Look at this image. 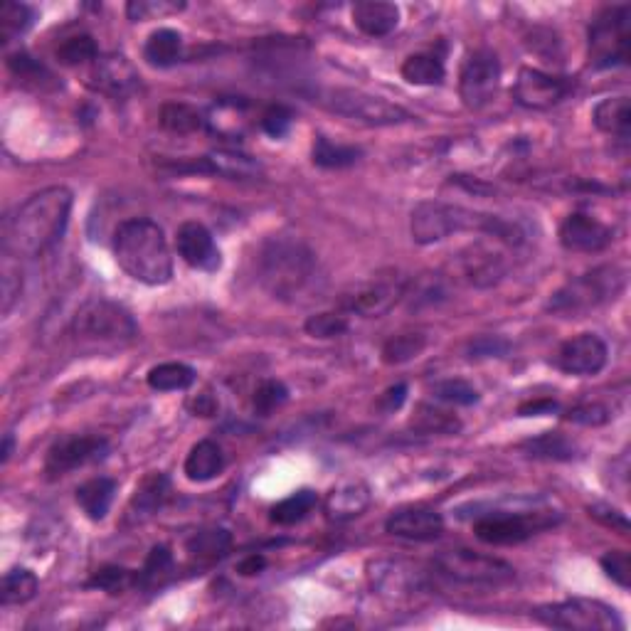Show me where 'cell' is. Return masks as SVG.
<instances>
[{"label":"cell","instance_id":"cell-54","mask_svg":"<svg viewBox=\"0 0 631 631\" xmlns=\"http://www.w3.org/2000/svg\"><path fill=\"white\" fill-rule=\"evenodd\" d=\"M291 121H294V114H291L286 106H281V104L269 106V109L262 114V129H264V134H269L272 139H281V136L289 134Z\"/></svg>","mask_w":631,"mask_h":631},{"label":"cell","instance_id":"cell-13","mask_svg":"<svg viewBox=\"0 0 631 631\" xmlns=\"http://www.w3.org/2000/svg\"><path fill=\"white\" fill-rule=\"evenodd\" d=\"M106 454H109V442L104 437H89V434L62 437L47 452L45 474L47 479H60V476L70 474V471L79 469V466L102 461Z\"/></svg>","mask_w":631,"mask_h":631},{"label":"cell","instance_id":"cell-15","mask_svg":"<svg viewBox=\"0 0 631 631\" xmlns=\"http://www.w3.org/2000/svg\"><path fill=\"white\" fill-rule=\"evenodd\" d=\"M139 72L119 52L102 55L92 62V70L87 74V84L94 92L104 94L109 99H126L139 89Z\"/></svg>","mask_w":631,"mask_h":631},{"label":"cell","instance_id":"cell-47","mask_svg":"<svg viewBox=\"0 0 631 631\" xmlns=\"http://www.w3.org/2000/svg\"><path fill=\"white\" fill-rule=\"evenodd\" d=\"M434 397L442 402H449V405H476L479 402V390H476L474 385H469L466 380H442V383H437L432 387Z\"/></svg>","mask_w":631,"mask_h":631},{"label":"cell","instance_id":"cell-31","mask_svg":"<svg viewBox=\"0 0 631 631\" xmlns=\"http://www.w3.org/2000/svg\"><path fill=\"white\" fill-rule=\"evenodd\" d=\"M402 77L405 82L415 84V87H437V84L444 82L447 77V70H444V62L439 60L432 52H417V55H410L405 62H402Z\"/></svg>","mask_w":631,"mask_h":631},{"label":"cell","instance_id":"cell-51","mask_svg":"<svg viewBox=\"0 0 631 631\" xmlns=\"http://www.w3.org/2000/svg\"><path fill=\"white\" fill-rule=\"evenodd\" d=\"M565 420L582 424V427H602V424L612 420V415H609L607 407L599 405V402H585V405H577L572 407V410H567Z\"/></svg>","mask_w":631,"mask_h":631},{"label":"cell","instance_id":"cell-27","mask_svg":"<svg viewBox=\"0 0 631 631\" xmlns=\"http://www.w3.org/2000/svg\"><path fill=\"white\" fill-rule=\"evenodd\" d=\"M592 121L599 131L617 139L627 141L631 134V102L629 97H609L602 99L592 109Z\"/></svg>","mask_w":631,"mask_h":631},{"label":"cell","instance_id":"cell-46","mask_svg":"<svg viewBox=\"0 0 631 631\" xmlns=\"http://www.w3.org/2000/svg\"><path fill=\"white\" fill-rule=\"evenodd\" d=\"M289 400V390L281 380H264L262 385L254 390L252 395V407L259 417H269L277 407L284 405Z\"/></svg>","mask_w":631,"mask_h":631},{"label":"cell","instance_id":"cell-41","mask_svg":"<svg viewBox=\"0 0 631 631\" xmlns=\"http://www.w3.org/2000/svg\"><path fill=\"white\" fill-rule=\"evenodd\" d=\"M412 427L417 432L424 434H456L461 429V422L456 420L449 412L439 410V407L432 405H420L415 410V417H412Z\"/></svg>","mask_w":631,"mask_h":631},{"label":"cell","instance_id":"cell-8","mask_svg":"<svg viewBox=\"0 0 631 631\" xmlns=\"http://www.w3.org/2000/svg\"><path fill=\"white\" fill-rule=\"evenodd\" d=\"M318 102L333 114L346 116L348 121H358L365 126H397L412 119L410 111L402 109L400 104L387 102V99L375 97V94L363 92V89H326Z\"/></svg>","mask_w":631,"mask_h":631},{"label":"cell","instance_id":"cell-6","mask_svg":"<svg viewBox=\"0 0 631 631\" xmlns=\"http://www.w3.org/2000/svg\"><path fill=\"white\" fill-rule=\"evenodd\" d=\"M72 333L79 341L124 346L139 336V326L124 306L109 299H89L74 314Z\"/></svg>","mask_w":631,"mask_h":631},{"label":"cell","instance_id":"cell-26","mask_svg":"<svg viewBox=\"0 0 631 631\" xmlns=\"http://www.w3.org/2000/svg\"><path fill=\"white\" fill-rule=\"evenodd\" d=\"M461 267H464V277L476 286H493L506 274V262H503L501 254L481 245L471 247L469 257H461Z\"/></svg>","mask_w":631,"mask_h":631},{"label":"cell","instance_id":"cell-5","mask_svg":"<svg viewBox=\"0 0 631 631\" xmlns=\"http://www.w3.org/2000/svg\"><path fill=\"white\" fill-rule=\"evenodd\" d=\"M627 286V272L617 264L597 267L582 277L570 279L550 299L548 309L560 316H582L597 306L614 301Z\"/></svg>","mask_w":631,"mask_h":631},{"label":"cell","instance_id":"cell-40","mask_svg":"<svg viewBox=\"0 0 631 631\" xmlns=\"http://www.w3.org/2000/svg\"><path fill=\"white\" fill-rule=\"evenodd\" d=\"M173 572V553L166 545H156V548L148 553L146 562L139 572H136V585L141 587H156L166 580Z\"/></svg>","mask_w":631,"mask_h":631},{"label":"cell","instance_id":"cell-18","mask_svg":"<svg viewBox=\"0 0 631 631\" xmlns=\"http://www.w3.org/2000/svg\"><path fill=\"white\" fill-rule=\"evenodd\" d=\"M368 580L370 587L387 599H407L422 590V572L405 560L368 562Z\"/></svg>","mask_w":631,"mask_h":631},{"label":"cell","instance_id":"cell-49","mask_svg":"<svg viewBox=\"0 0 631 631\" xmlns=\"http://www.w3.org/2000/svg\"><path fill=\"white\" fill-rule=\"evenodd\" d=\"M0 286H3V316H8L10 311H13L15 301L20 299V291H23V277H20V269L15 267L10 254H5L3 279H0Z\"/></svg>","mask_w":631,"mask_h":631},{"label":"cell","instance_id":"cell-14","mask_svg":"<svg viewBox=\"0 0 631 631\" xmlns=\"http://www.w3.org/2000/svg\"><path fill=\"white\" fill-rule=\"evenodd\" d=\"M572 87L575 84H572L570 77H558V74H548L543 70H535V67H523L518 72L513 97L526 109L545 111L558 106L562 99H567Z\"/></svg>","mask_w":631,"mask_h":631},{"label":"cell","instance_id":"cell-58","mask_svg":"<svg viewBox=\"0 0 631 631\" xmlns=\"http://www.w3.org/2000/svg\"><path fill=\"white\" fill-rule=\"evenodd\" d=\"M190 410L200 417H212L217 412V400L205 392V395H198L193 402H190Z\"/></svg>","mask_w":631,"mask_h":631},{"label":"cell","instance_id":"cell-53","mask_svg":"<svg viewBox=\"0 0 631 631\" xmlns=\"http://www.w3.org/2000/svg\"><path fill=\"white\" fill-rule=\"evenodd\" d=\"M511 351V343L501 336H479L469 343V358L484 360V358H503Z\"/></svg>","mask_w":631,"mask_h":631},{"label":"cell","instance_id":"cell-59","mask_svg":"<svg viewBox=\"0 0 631 631\" xmlns=\"http://www.w3.org/2000/svg\"><path fill=\"white\" fill-rule=\"evenodd\" d=\"M267 567V560H264V555H247L245 560L237 565V572L245 577H252V575H259V572Z\"/></svg>","mask_w":631,"mask_h":631},{"label":"cell","instance_id":"cell-7","mask_svg":"<svg viewBox=\"0 0 631 631\" xmlns=\"http://www.w3.org/2000/svg\"><path fill=\"white\" fill-rule=\"evenodd\" d=\"M631 45V5H612L590 25V67L612 70L627 65Z\"/></svg>","mask_w":631,"mask_h":631},{"label":"cell","instance_id":"cell-60","mask_svg":"<svg viewBox=\"0 0 631 631\" xmlns=\"http://www.w3.org/2000/svg\"><path fill=\"white\" fill-rule=\"evenodd\" d=\"M10 452H13V434H5V444H3V464L10 459Z\"/></svg>","mask_w":631,"mask_h":631},{"label":"cell","instance_id":"cell-24","mask_svg":"<svg viewBox=\"0 0 631 631\" xmlns=\"http://www.w3.org/2000/svg\"><path fill=\"white\" fill-rule=\"evenodd\" d=\"M222 469H225V454H222L220 444L210 442V439H203V442L195 444L188 452V456H185L183 464V474L188 476V481H193V484L212 481L215 476L222 474Z\"/></svg>","mask_w":631,"mask_h":631},{"label":"cell","instance_id":"cell-2","mask_svg":"<svg viewBox=\"0 0 631 631\" xmlns=\"http://www.w3.org/2000/svg\"><path fill=\"white\" fill-rule=\"evenodd\" d=\"M410 232L412 240L424 247L437 245V242L452 235H461V232H479V235L491 237V240L503 242L508 247H518L526 240L516 222L489 215V212L469 210L464 205L439 203V200H424L412 210Z\"/></svg>","mask_w":631,"mask_h":631},{"label":"cell","instance_id":"cell-36","mask_svg":"<svg viewBox=\"0 0 631 631\" xmlns=\"http://www.w3.org/2000/svg\"><path fill=\"white\" fill-rule=\"evenodd\" d=\"M316 503L318 496L314 491L301 489L291 493V496H286L284 501H279L277 506L272 508V513H269V518H272V523H277V526H296V523H301L311 511H314Z\"/></svg>","mask_w":631,"mask_h":631},{"label":"cell","instance_id":"cell-45","mask_svg":"<svg viewBox=\"0 0 631 631\" xmlns=\"http://www.w3.org/2000/svg\"><path fill=\"white\" fill-rule=\"evenodd\" d=\"M185 8V3H176V0H131L126 5V15L134 23H143V20H156L166 18V15H176Z\"/></svg>","mask_w":631,"mask_h":631},{"label":"cell","instance_id":"cell-23","mask_svg":"<svg viewBox=\"0 0 631 631\" xmlns=\"http://www.w3.org/2000/svg\"><path fill=\"white\" fill-rule=\"evenodd\" d=\"M370 506V489L363 481H343L326 498V516L331 521H353Z\"/></svg>","mask_w":631,"mask_h":631},{"label":"cell","instance_id":"cell-16","mask_svg":"<svg viewBox=\"0 0 631 631\" xmlns=\"http://www.w3.org/2000/svg\"><path fill=\"white\" fill-rule=\"evenodd\" d=\"M607 358L609 351L602 338L595 336V333H580V336L562 343L558 355H555V365L567 375L590 378V375L602 373Z\"/></svg>","mask_w":631,"mask_h":631},{"label":"cell","instance_id":"cell-44","mask_svg":"<svg viewBox=\"0 0 631 631\" xmlns=\"http://www.w3.org/2000/svg\"><path fill=\"white\" fill-rule=\"evenodd\" d=\"M136 585V572L126 570L119 565H106L102 570L94 572V577L89 580V587H97V590L109 592V595H119V592L129 590Z\"/></svg>","mask_w":631,"mask_h":631},{"label":"cell","instance_id":"cell-20","mask_svg":"<svg viewBox=\"0 0 631 631\" xmlns=\"http://www.w3.org/2000/svg\"><path fill=\"white\" fill-rule=\"evenodd\" d=\"M614 230L587 212H572L560 225V245L567 252H602L612 245Z\"/></svg>","mask_w":631,"mask_h":631},{"label":"cell","instance_id":"cell-56","mask_svg":"<svg viewBox=\"0 0 631 631\" xmlns=\"http://www.w3.org/2000/svg\"><path fill=\"white\" fill-rule=\"evenodd\" d=\"M558 410V402L555 400H533V402H523L518 407V415L521 417H538V415H553Z\"/></svg>","mask_w":631,"mask_h":631},{"label":"cell","instance_id":"cell-57","mask_svg":"<svg viewBox=\"0 0 631 631\" xmlns=\"http://www.w3.org/2000/svg\"><path fill=\"white\" fill-rule=\"evenodd\" d=\"M590 516L599 518V521H604V523H607V526L622 528L624 533H627V530H629V521H627V518H624L619 511H614V508L595 506V508H590Z\"/></svg>","mask_w":631,"mask_h":631},{"label":"cell","instance_id":"cell-34","mask_svg":"<svg viewBox=\"0 0 631 631\" xmlns=\"http://www.w3.org/2000/svg\"><path fill=\"white\" fill-rule=\"evenodd\" d=\"M161 126L166 131H171V134L188 136V134H195V131L205 129V126H208V116H203L190 104L168 102V104H163V109H161Z\"/></svg>","mask_w":631,"mask_h":631},{"label":"cell","instance_id":"cell-22","mask_svg":"<svg viewBox=\"0 0 631 631\" xmlns=\"http://www.w3.org/2000/svg\"><path fill=\"white\" fill-rule=\"evenodd\" d=\"M355 28L368 37H385L400 25V8L385 0H360L353 5Z\"/></svg>","mask_w":631,"mask_h":631},{"label":"cell","instance_id":"cell-9","mask_svg":"<svg viewBox=\"0 0 631 631\" xmlns=\"http://www.w3.org/2000/svg\"><path fill=\"white\" fill-rule=\"evenodd\" d=\"M540 624L553 629L570 631H617L624 629L617 609L597 599H565V602L545 604L533 612Z\"/></svg>","mask_w":631,"mask_h":631},{"label":"cell","instance_id":"cell-42","mask_svg":"<svg viewBox=\"0 0 631 631\" xmlns=\"http://www.w3.org/2000/svg\"><path fill=\"white\" fill-rule=\"evenodd\" d=\"M35 20V10L25 3H3V10H0V37L3 42H10L13 37L23 35L25 30L33 25Z\"/></svg>","mask_w":631,"mask_h":631},{"label":"cell","instance_id":"cell-50","mask_svg":"<svg viewBox=\"0 0 631 631\" xmlns=\"http://www.w3.org/2000/svg\"><path fill=\"white\" fill-rule=\"evenodd\" d=\"M8 67L15 77L25 79V82H47V79H52V74L47 72L35 57H30L28 52H15V55H10Z\"/></svg>","mask_w":631,"mask_h":631},{"label":"cell","instance_id":"cell-30","mask_svg":"<svg viewBox=\"0 0 631 631\" xmlns=\"http://www.w3.org/2000/svg\"><path fill=\"white\" fill-rule=\"evenodd\" d=\"M180 55H183V35L173 28H158L143 45V57L153 67L176 65Z\"/></svg>","mask_w":631,"mask_h":631},{"label":"cell","instance_id":"cell-39","mask_svg":"<svg viewBox=\"0 0 631 631\" xmlns=\"http://www.w3.org/2000/svg\"><path fill=\"white\" fill-rule=\"evenodd\" d=\"M424 348H427V336L424 333H400V336H392L383 346V363H410V360L420 358Z\"/></svg>","mask_w":631,"mask_h":631},{"label":"cell","instance_id":"cell-29","mask_svg":"<svg viewBox=\"0 0 631 631\" xmlns=\"http://www.w3.org/2000/svg\"><path fill=\"white\" fill-rule=\"evenodd\" d=\"M114 493L116 481L106 479V476H97V479H89L87 484L79 486L77 503L89 521H104L111 503H114Z\"/></svg>","mask_w":631,"mask_h":631},{"label":"cell","instance_id":"cell-10","mask_svg":"<svg viewBox=\"0 0 631 631\" xmlns=\"http://www.w3.org/2000/svg\"><path fill=\"white\" fill-rule=\"evenodd\" d=\"M437 570L447 580L466 587H503L516 580V570L508 562L489 558V555L471 553V550H444L434 560Z\"/></svg>","mask_w":631,"mask_h":631},{"label":"cell","instance_id":"cell-1","mask_svg":"<svg viewBox=\"0 0 631 631\" xmlns=\"http://www.w3.org/2000/svg\"><path fill=\"white\" fill-rule=\"evenodd\" d=\"M72 193L65 185H52L30 195L3 222V252L13 259L40 257L52 249L70 225Z\"/></svg>","mask_w":631,"mask_h":631},{"label":"cell","instance_id":"cell-28","mask_svg":"<svg viewBox=\"0 0 631 631\" xmlns=\"http://www.w3.org/2000/svg\"><path fill=\"white\" fill-rule=\"evenodd\" d=\"M208 161L210 173L215 176H225V178H235V180H249L262 176V166L259 161H254L252 156L242 151H232V148H217L205 156Z\"/></svg>","mask_w":631,"mask_h":631},{"label":"cell","instance_id":"cell-11","mask_svg":"<svg viewBox=\"0 0 631 631\" xmlns=\"http://www.w3.org/2000/svg\"><path fill=\"white\" fill-rule=\"evenodd\" d=\"M501 87V62L493 50H474L466 55L459 72V97L466 109L479 111L496 99Z\"/></svg>","mask_w":631,"mask_h":631},{"label":"cell","instance_id":"cell-55","mask_svg":"<svg viewBox=\"0 0 631 631\" xmlns=\"http://www.w3.org/2000/svg\"><path fill=\"white\" fill-rule=\"evenodd\" d=\"M405 400H407V385L405 383H397V385L387 387L383 395L378 397L375 407H378V410L383 412V415H392V412H397L402 405H405Z\"/></svg>","mask_w":631,"mask_h":631},{"label":"cell","instance_id":"cell-43","mask_svg":"<svg viewBox=\"0 0 631 631\" xmlns=\"http://www.w3.org/2000/svg\"><path fill=\"white\" fill-rule=\"evenodd\" d=\"M99 57V47L92 35H74L67 37L60 47H57V60L67 67L87 65Z\"/></svg>","mask_w":631,"mask_h":631},{"label":"cell","instance_id":"cell-37","mask_svg":"<svg viewBox=\"0 0 631 631\" xmlns=\"http://www.w3.org/2000/svg\"><path fill=\"white\" fill-rule=\"evenodd\" d=\"M188 553L198 560H220L230 553L232 535L225 528H208L188 540Z\"/></svg>","mask_w":631,"mask_h":631},{"label":"cell","instance_id":"cell-35","mask_svg":"<svg viewBox=\"0 0 631 631\" xmlns=\"http://www.w3.org/2000/svg\"><path fill=\"white\" fill-rule=\"evenodd\" d=\"M40 582L37 575L28 567H13L3 575V585H0V599L3 604H28L35 599Z\"/></svg>","mask_w":631,"mask_h":631},{"label":"cell","instance_id":"cell-33","mask_svg":"<svg viewBox=\"0 0 631 631\" xmlns=\"http://www.w3.org/2000/svg\"><path fill=\"white\" fill-rule=\"evenodd\" d=\"M360 156H363L360 148L333 143L328 136H316L314 151H311V161L318 168H328V171H341V168L355 166L360 161Z\"/></svg>","mask_w":631,"mask_h":631},{"label":"cell","instance_id":"cell-4","mask_svg":"<svg viewBox=\"0 0 631 631\" xmlns=\"http://www.w3.org/2000/svg\"><path fill=\"white\" fill-rule=\"evenodd\" d=\"M316 269V254L299 237H269L259 249L257 279L274 299L289 301L301 294Z\"/></svg>","mask_w":631,"mask_h":631},{"label":"cell","instance_id":"cell-38","mask_svg":"<svg viewBox=\"0 0 631 631\" xmlns=\"http://www.w3.org/2000/svg\"><path fill=\"white\" fill-rule=\"evenodd\" d=\"M148 387L158 392L188 390L195 383V370L185 363H161L148 370Z\"/></svg>","mask_w":631,"mask_h":631},{"label":"cell","instance_id":"cell-21","mask_svg":"<svg viewBox=\"0 0 631 631\" xmlns=\"http://www.w3.org/2000/svg\"><path fill=\"white\" fill-rule=\"evenodd\" d=\"M385 530L395 538L427 543L444 533V518L432 508H400L387 518Z\"/></svg>","mask_w":631,"mask_h":631},{"label":"cell","instance_id":"cell-3","mask_svg":"<svg viewBox=\"0 0 631 631\" xmlns=\"http://www.w3.org/2000/svg\"><path fill=\"white\" fill-rule=\"evenodd\" d=\"M114 259L131 279L146 286H163L173 279V257L166 235L146 217H134L116 227Z\"/></svg>","mask_w":631,"mask_h":631},{"label":"cell","instance_id":"cell-19","mask_svg":"<svg viewBox=\"0 0 631 631\" xmlns=\"http://www.w3.org/2000/svg\"><path fill=\"white\" fill-rule=\"evenodd\" d=\"M176 247L188 267L200 272H217L222 267L220 247L203 222H183L176 232Z\"/></svg>","mask_w":631,"mask_h":631},{"label":"cell","instance_id":"cell-12","mask_svg":"<svg viewBox=\"0 0 631 631\" xmlns=\"http://www.w3.org/2000/svg\"><path fill=\"white\" fill-rule=\"evenodd\" d=\"M407 279L400 272L390 269V272L375 274L373 279L360 284L353 294L346 296V309L353 314H360L365 318L385 316L397 306V301L405 296Z\"/></svg>","mask_w":631,"mask_h":631},{"label":"cell","instance_id":"cell-48","mask_svg":"<svg viewBox=\"0 0 631 631\" xmlns=\"http://www.w3.org/2000/svg\"><path fill=\"white\" fill-rule=\"evenodd\" d=\"M304 331L309 333L311 338H338L348 331V318L336 314V311H323V314L311 316L309 321L304 323Z\"/></svg>","mask_w":631,"mask_h":631},{"label":"cell","instance_id":"cell-17","mask_svg":"<svg viewBox=\"0 0 631 631\" xmlns=\"http://www.w3.org/2000/svg\"><path fill=\"white\" fill-rule=\"evenodd\" d=\"M550 526V521H538V516H521V513H491L474 523V533L486 545H518Z\"/></svg>","mask_w":631,"mask_h":631},{"label":"cell","instance_id":"cell-32","mask_svg":"<svg viewBox=\"0 0 631 631\" xmlns=\"http://www.w3.org/2000/svg\"><path fill=\"white\" fill-rule=\"evenodd\" d=\"M521 452L530 459H545V461H572L577 456V447L560 432H545L540 437L528 439L521 444Z\"/></svg>","mask_w":631,"mask_h":631},{"label":"cell","instance_id":"cell-25","mask_svg":"<svg viewBox=\"0 0 631 631\" xmlns=\"http://www.w3.org/2000/svg\"><path fill=\"white\" fill-rule=\"evenodd\" d=\"M171 496V479L166 474H148L146 479L136 486L134 498H131L129 513L136 521H146L153 513L163 508V503Z\"/></svg>","mask_w":631,"mask_h":631},{"label":"cell","instance_id":"cell-52","mask_svg":"<svg viewBox=\"0 0 631 631\" xmlns=\"http://www.w3.org/2000/svg\"><path fill=\"white\" fill-rule=\"evenodd\" d=\"M599 562H602V570L607 572V575L612 577L619 587L627 590V587L631 585V558L627 550H612V553L604 555Z\"/></svg>","mask_w":631,"mask_h":631}]
</instances>
